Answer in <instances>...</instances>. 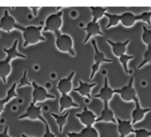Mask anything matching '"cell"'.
Segmentation results:
<instances>
[{
	"mask_svg": "<svg viewBox=\"0 0 151 137\" xmlns=\"http://www.w3.org/2000/svg\"><path fill=\"white\" fill-rule=\"evenodd\" d=\"M108 7H91L90 10H91V16H92L93 20L92 22H97V21L100 19H101L103 16H105V13L108 10Z\"/></svg>",
	"mask_w": 151,
	"mask_h": 137,
	"instance_id": "603a6c76",
	"label": "cell"
},
{
	"mask_svg": "<svg viewBox=\"0 0 151 137\" xmlns=\"http://www.w3.org/2000/svg\"><path fill=\"white\" fill-rule=\"evenodd\" d=\"M31 86L32 87V102L35 105L37 102H41L47 99H54L55 96L51 93H48L45 87L41 85H38L35 82H32L31 83Z\"/></svg>",
	"mask_w": 151,
	"mask_h": 137,
	"instance_id": "5b68a950",
	"label": "cell"
},
{
	"mask_svg": "<svg viewBox=\"0 0 151 137\" xmlns=\"http://www.w3.org/2000/svg\"><path fill=\"white\" fill-rule=\"evenodd\" d=\"M55 36V45L60 51L68 53L72 56H75V50L73 47V40L68 34H61L60 31L54 33Z\"/></svg>",
	"mask_w": 151,
	"mask_h": 137,
	"instance_id": "3957f363",
	"label": "cell"
},
{
	"mask_svg": "<svg viewBox=\"0 0 151 137\" xmlns=\"http://www.w3.org/2000/svg\"><path fill=\"white\" fill-rule=\"evenodd\" d=\"M91 44H92L93 47L94 49V55L93 59H94V63L93 64L92 67H91V75H90V79H93L94 75L96 74V73L98 71V70L100 69V66L101 64L103 63H110L112 62L111 59H109L106 57L104 53L103 52L100 51L98 49L97 46V43L96 41L93 40L91 42Z\"/></svg>",
	"mask_w": 151,
	"mask_h": 137,
	"instance_id": "277c9868",
	"label": "cell"
},
{
	"mask_svg": "<svg viewBox=\"0 0 151 137\" xmlns=\"http://www.w3.org/2000/svg\"><path fill=\"white\" fill-rule=\"evenodd\" d=\"M114 93H117L120 96L121 99L125 102H135L137 99H139L137 97V92L134 87V77H131L128 85L122 88L114 90Z\"/></svg>",
	"mask_w": 151,
	"mask_h": 137,
	"instance_id": "52a82bcc",
	"label": "cell"
},
{
	"mask_svg": "<svg viewBox=\"0 0 151 137\" xmlns=\"http://www.w3.org/2000/svg\"><path fill=\"white\" fill-rule=\"evenodd\" d=\"M113 122L116 124V120L114 117L113 111L109 108V104L104 103V107L102 110L100 115L98 118L96 119V122Z\"/></svg>",
	"mask_w": 151,
	"mask_h": 137,
	"instance_id": "e0dca14e",
	"label": "cell"
},
{
	"mask_svg": "<svg viewBox=\"0 0 151 137\" xmlns=\"http://www.w3.org/2000/svg\"><path fill=\"white\" fill-rule=\"evenodd\" d=\"M105 16L109 19V23L106 25V29L111 28V27L116 26L119 22V15L113 14V13H105Z\"/></svg>",
	"mask_w": 151,
	"mask_h": 137,
	"instance_id": "d4e9b609",
	"label": "cell"
},
{
	"mask_svg": "<svg viewBox=\"0 0 151 137\" xmlns=\"http://www.w3.org/2000/svg\"><path fill=\"white\" fill-rule=\"evenodd\" d=\"M107 42L111 46L112 52L116 57H120L122 55L126 54V48L129 44L130 40L128 39L125 42H114L110 39H107Z\"/></svg>",
	"mask_w": 151,
	"mask_h": 137,
	"instance_id": "2e32d148",
	"label": "cell"
},
{
	"mask_svg": "<svg viewBox=\"0 0 151 137\" xmlns=\"http://www.w3.org/2000/svg\"><path fill=\"white\" fill-rule=\"evenodd\" d=\"M137 21V16L131 12H125L119 15V22H121L125 28H131Z\"/></svg>",
	"mask_w": 151,
	"mask_h": 137,
	"instance_id": "ffe728a7",
	"label": "cell"
},
{
	"mask_svg": "<svg viewBox=\"0 0 151 137\" xmlns=\"http://www.w3.org/2000/svg\"><path fill=\"white\" fill-rule=\"evenodd\" d=\"M19 25L16 22L14 18L10 15L8 10L4 11L2 17L0 19V30L10 33L13 29H19Z\"/></svg>",
	"mask_w": 151,
	"mask_h": 137,
	"instance_id": "ba28073f",
	"label": "cell"
},
{
	"mask_svg": "<svg viewBox=\"0 0 151 137\" xmlns=\"http://www.w3.org/2000/svg\"><path fill=\"white\" fill-rule=\"evenodd\" d=\"M150 12L151 13V7H150Z\"/></svg>",
	"mask_w": 151,
	"mask_h": 137,
	"instance_id": "8d00e7d4",
	"label": "cell"
},
{
	"mask_svg": "<svg viewBox=\"0 0 151 137\" xmlns=\"http://www.w3.org/2000/svg\"><path fill=\"white\" fill-rule=\"evenodd\" d=\"M69 114V112H66V114H63V115H59V114L51 113V116L55 120L56 123H57V125H58L59 132H60V133H62L63 127L66 125V122H67V118Z\"/></svg>",
	"mask_w": 151,
	"mask_h": 137,
	"instance_id": "7402d4cb",
	"label": "cell"
},
{
	"mask_svg": "<svg viewBox=\"0 0 151 137\" xmlns=\"http://www.w3.org/2000/svg\"><path fill=\"white\" fill-rule=\"evenodd\" d=\"M21 136L22 137H35V136H27V135L24 134V133H22V134H21Z\"/></svg>",
	"mask_w": 151,
	"mask_h": 137,
	"instance_id": "d590c367",
	"label": "cell"
},
{
	"mask_svg": "<svg viewBox=\"0 0 151 137\" xmlns=\"http://www.w3.org/2000/svg\"><path fill=\"white\" fill-rule=\"evenodd\" d=\"M79 137H100V136L97 129L91 126L84 128L81 132H79Z\"/></svg>",
	"mask_w": 151,
	"mask_h": 137,
	"instance_id": "cb8c5ba5",
	"label": "cell"
},
{
	"mask_svg": "<svg viewBox=\"0 0 151 137\" xmlns=\"http://www.w3.org/2000/svg\"><path fill=\"white\" fill-rule=\"evenodd\" d=\"M142 41L147 47L151 46V30L147 29L146 26H143V33L142 35Z\"/></svg>",
	"mask_w": 151,
	"mask_h": 137,
	"instance_id": "4316f807",
	"label": "cell"
},
{
	"mask_svg": "<svg viewBox=\"0 0 151 137\" xmlns=\"http://www.w3.org/2000/svg\"><path fill=\"white\" fill-rule=\"evenodd\" d=\"M42 118L43 117L41 115V107L36 106L32 102L29 104L24 114L19 117V120L28 119V120H40V121Z\"/></svg>",
	"mask_w": 151,
	"mask_h": 137,
	"instance_id": "9c48e42d",
	"label": "cell"
},
{
	"mask_svg": "<svg viewBox=\"0 0 151 137\" xmlns=\"http://www.w3.org/2000/svg\"><path fill=\"white\" fill-rule=\"evenodd\" d=\"M147 64H151V46L147 47V50H146V51L144 53V58H143L142 62L139 65L137 68L140 69V68H142L143 66L147 65Z\"/></svg>",
	"mask_w": 151,
	"mask_h": 137,
	"instance_id": "83f0119b",
	"label": "cell"
},
{
	"mask_svg": "<svg viewBox=\"0 0 151 137\" xmlns=\"http://www.w3.org/2000/svg\"><path fill=\"white\" fill-rule=\"evenodd\" d=\"M138 21H143V22H146L148 25H150L151 24V13L150 11L143 12L142 13L139 15H137Z\"/></svg>",
	"mask_w": 151,
	"mask_h": 137,
	"instance_id": "f1b7e54d",
	"label": "cell"
},
{
	"mask_svg": "<svg viewBox=\"0 0 151 137\" xmlns=\"http://www.w3.org/2000/svg\"><path fill=\"white\" fill-rule=\"evenodd\" d=\"M119 62H120L121 65H122V67H123L125 73H126L127 75H128L130 72H129V69H128V63L130 60L134 59V56H131V55L125 54V55H122V56H121L120 57H119Z\"/></svg>",
	"mask_w": 151,
	"mask_h": 137,
	"instance_id": "484cf974",
	"label": "cell"
},
{
	"mask_svg": "<svg viewBox=\"0 0 151 137\" xmlns=\"http://www.w3.org/2000/svg\"><path fill=\"white\" fill-rule=\"evenodd\" d=\"M84 31L86 32V36L84 39V44L87 42L90 39L94 36H104V34L100 29V26L98 22H90L87 24L86 27L83 28Z\"/></svg>",
	"mask_w": 151,
	"mask_h": 137,
	"instance_id": "5bb4252c",
	"label": "cell"
},
{
	"mask_svg": "<svg viewBox=\"0 0 151 137\" xmlns=\"http://www.w3.org/2000/svg\"><path fill=\"white\" fill-rule=\"evenodd\" d=\"M78 83H79V86L78 87L74 88V90L76 92H78L82 96L86 97L87 99L91 100V89L96 86V83H87L83 82L81 80H78Z\"/></svg>",
	"mask_w": 151,
	"mask_h": 137,
	"instance_id": "ac0fdd59",
	"label": "cell"
},
{
	"mask_svg": "<svg viewBox=\"0 0 151 137\" xmlns=\"http://www.w3.org/2000/svg\"><path fill=\"white\" fill-rule=\"evenodd\" d=\"M117 123V130L120 137H126L131 133H134L135 129L133 128L131 120H122L121 119H116Z\"/></svg>",
	"mask_w": 151,
	"mask_h": 137,
	"instance_id": "4fadbf2b",
	"label": "cell"
},
{
	"mask_svg": "<svg viewBox=\"0 0 151 137\" xmlns=\"http://www.w3.org/2000/svg\"><path fill=\"white\" fill-rule=\"evenodd\" d=\"M134 102H135L136 107L134 111H132V114H131V117H132L131 123H132V125H135L136 123L142 121L145 118V116L146 115V114H147L151 111L150 108H142L139 99H137Z\"/></svg>",
	"mask_w": 151,
	"mask_h": 137,
	"instance_id": "9a60e30c",
	"label": "cell"
},
{
	"mask_svg": "<svg viewBox=\"0 0 151 137\" xmlns=\"http://www.w3.org/2000/svg\"><path fill=\"white\" fill-rule=\"evenodd\" d=\"M75 117L79 119L81 122L86 127L93 126V125L96 122V119H97L96 114H94L93 111H90L86 107H84L83 110L81 113L75 114Z\"/></svg>",
	"mask_w": 151,
	"mask_h": 137,
	"instance_id": "30bf717a",
	"label": "cell"
},
{
	"mask_svg": "<svg viewBox=\"0 0 151 137\" xmlns=\"http://www.w3.org/2000/svg\"><path fill=\"white\" fill-rule=\"evenodd\" d=\"M67 136L68 137H79V133H77V132H68Z\"/></svg>",
	"mask_w": 151,
	"mask_h": 137,
	"instance_id": "836d02e7",
	"label": "cell"
},
{
	"mask_svg": "<svg viewBox=\"0 0 151 137\" xmlns=\"http://www.w3.org/2000/svg\"><path fill=\"white\" fill-rule=\"evenodd\" d=\"M60 103V113L63 112L64 110L69 109L72 108H79L80 105L75 102L69 94L61 95L59 100Z\"/></svg>",
	"mask_w": 151,
	"mask_h": 137,
	"instance_id": "d6986e66",
	"label": "cell"
},
{
	"mask_svg": "<svg viewBox=\"0 0 151 137\" xmlns=\"http://www.w3.org/2000/svg\"><path fill=\"white\" fill-rule=\"evenodd\" d=\"M30 9L32 10V13H33L34 16H36L38 15V11L39 10V7H30Z\"/></svg>",
	"mask_w": 151,
	"mask_h": 137,
	"instance_id": "e575fe53",
	"label": "cell"
},
{
	"mask_svg": "<svg viewBox=\"0 0 151 137\" xmlns=\"http://www.w3.org/2000/svg\"><path fill=\"white\" fill-rule=\"evenodd\" d=\"M0 137H10L8 134V126H6L4 128L2 133H0Z\"/></svg>",
	"mask_w": 151,
	"mask_h": 137,
	"instance_id": "d6a6232c",
	"label": "cell"
},
{
	"mask_svg": "<svg viewBox=\"0 0 151 137\" xmlns=\"http://www.w3.org/2000/svg\"><path fill=\"white\" fill-rule=\"evenodd\" d=\"M19 40L16 39L14 41L13 46L10 48L4 47L3 50L5 52L7 56L4 60L0 61V79L2 80L4 84L7 83V78L11 73V65L10 62L13 59L16 58H22V59H27V56L23 53H21L18 50L17 45Z\"/></svg>",
	"mask_w": 151,
	"mask_h": 137,
	"instance_id": "6da1fadb",
	"label": "cell"
},
{
	"mask_svg": "<svg viewBox=\"0 0 151 137\" xmlns=\"http://www.w3.org/2000/svg\"><path fill=\"white\" fill-rule=\"evenodd\" d=\"M27 76V70H24V71L23 77H22V79H21L19 85L17 86L18 88H20V87H24V86H26V85L31 86V83L29 82Z\"/></svg>",
	"mask_w": 151,
	"mask_h": 137,
	"instance_id": "1f68e13d",
	"label": "cell"
},
{
	"mask_svg": "<svg viewBox=\"0 0 151 137\" xmlns=\"http://www.w3.org/2000/svg\"><path fill=\"white\" fill-rule=\"evenodd\" d=\"M62 16H63V11L62 10L50 15L45 21L44 31H52L53 33L60 31L62 25H63Z\"/></svg>",
	"mask_w": 151,
	"mask_h": 137,
	"instance_id": "8992f818",
	"label": "cell"
},
{
	"mask_svg": "<svg viewBox=\"0 0 151 137\" xmlns=\"http://www.w3.org/2000/svg\"><path fill=\"white\" fill-rule=\"evenodd\" d=\"M44 27L41 26H29L24 27L19 25V31H22L24 39V43L22 47H26L31 44H37L39 42L46 41V39L41 35V31Z\"/></svg>",
	"mask_w": 151,
	"mask_h": 137,
	"instance_id": "7a4b0ae2",
	"label": "cell"
},
{
	"mask_svg": "<svg viewBox=\"0 0 151 137\" xmlns=\"http://www.w3.org/2000/svg\"><path fill=\"white\" fill-rule=\"evenodd\" d=\"M41 121L42 122L44 123V125H45V132H44V136H43V137H56V135L55 134V133H53L50 130V125H49L48 122L46 121V120L44 118V117L41 119Z\"/></svg>",
	"mask_w": 151,
	"mask_h": 137,
	"instance_id": "4dcf8cb0",
	"label": "cell"
},
{
	"mask_svg": "<svg viewBox=\"0 0 151 137\" xmlns=\"http://www.w3.org/2000/svg\"><path fill=\"white\" fill-rule=\"evenodd\" d=\"M114 94V90L111 88L109 85V81H108L107 77H105L104 79V85L102 87L101 90H100L99 93L94 95V97L98 98L101 100L103 101L104 103H108L113 98Z\"/></svg>",
	"mask_w": 151,
	"mask_h": 137,
	"instance_id": "8fae6325",
	"label": "cell"
},
{
	"mask_svg": "<svg viewBox=\"0 0 151 137\" xmlns=\"http://www.w3.org/2000/svg\"><path fill=\"white\" fill-rule=\"evenodd\" d=\"M16 82H14L13 84V85L10 87V88L7 90V96L4 99H0V114L2 113V111L4 110V106H5L6 104L9 102V101L11 100L13 98H17L18 94L16 92Z\"/></svg>",
	"mask_w": 151,
	"mask_h": 137,
	"instance_id": "44dd1931",
	"label": "cell"
},
{
	"mask_svg": "<svg viewBox=\"0 0 151 137\" xmlns=\"http://www.w3.org/2000/svg\"><path fill=\"white\" fill-rule=\"evenodd\" d=\"M75 72L72 71L66 78L59 80L57 85V89L59 90L61 95L69 94L72 90V79L74 78Z\"/></svg>",
	"mask_w": 151,
	"mask_h": 137,
	"instance_id": "7c38bea8",
	"label": "cell"
},
{
	"mask_svg": "<svg viewBox=\"0 0 151 137\" xmlns=\"http://www.w3.org/2000/svg\"><path fill=\"white\" fill-rule=\"evenodd\" d=\"M134 133L136 137H151V131L146 130L145 128L136 129Z\"/></svg>",
	"mask_w": 151,
	"mask_h": 137,
	"instance_id": "f546056e",
	"label": "cell"
}]
</instances>
